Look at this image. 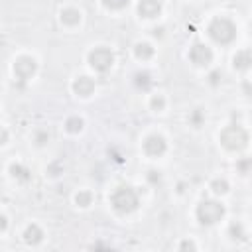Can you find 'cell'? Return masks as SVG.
Segmentation results:
<instances>
[{
	"label": "cell",
	"mask_w": 252,
	"mask_h": 252,
	"mask_svg": "<svg viewBox=\"0 0 252 252\" xmlns=\"http://www.w3.org/2000/svg\"><path fill=\"white\" fill-rule=\"evenodd\" d=\"M209 35L213 41L226 45L236 37V26L228 18H215L209 26Z\"/></svg>",
	"instance_id": "obj_1"
},
{
	"label": "cell",
	"mask_w": 252,
	"mask_h": 252,
	"mask_svg": "<svg viewBox=\"0 0 252 252\" xmlns=\"http://www.w3.org/2000/svg\"><path fill=\"white\" fill-rule=\"evenodd\" d=\"M110 203H112L114 211H118V213H132L138 207V193L130 185H120L112 193Z\"/></svg>",
	"instance_id": "obj_2"
},
{
	"label": "cell",
	"mask_w": 252,
	"mask_h": 252,
	"mask_svg": "<svg viewBox=\"0 0 252 252\" xmlns=\"http://www.w3.org/2000/svg\"><path fill=\"white\" fill-rule=\"evenodd\" d=\"M220 144L226 148V150H242L246 144H248V134L244 128L232 124V126H226L222 132H220Z\"/></svg>",
	"instance_id": "obj_3"
},
{
	"label": "cell",
	"mask_w": 252,
	"mask_h": 252,
	"mask_svg": "<svg viewBox=\"0 0 252 252\" xmlns=\"http://www.w3.org/2000/svg\"><path fill=\"white\" fill-rule=\"evenodd\" d=\"M224 215V207L217 201H203L197 207V219L203 224H215L217 220H220Z\"/></svg>",
	"instance_id": "obj_4"
},
{
	"label": "cell",
	"mask_w": 252,
	"mask_h": 252,
	"mask_svg": "<svg viewBox=\"0 0 252 252\" xmlns=\"http://www.w3.org/2000/svg\"><path fill=\"white\" fill-rule=\"evenodd\" d=\"M89 63H91V67H93L94 71L104 73V71H108V69L112 67L114 55H112V51L106 49V47H96V49H93V51L89 53Z\"/></svg>",
	"instance_id": "obj_5"
},
{
	"label": "cell",
	"mask_w": 252,
	"mask_h": 252,
	"mask_svg": "<svg viewBox=\"0 0 252 252\" xmlns=\"http://www.w3.org/2000/svg\"><path fill=\"white\" fill-rule=\"evenodd\" d=\"M189 59H191L195 65L203 67V65H209V63H211L213 51H211V47H207V45H203V43H195V45L189 49Z\"/></svg>",
	"instance_id": "obj_6"
},
{
	"label": "cell",
	"mask_w": 252,
	"mask_h": 252,
	"mask_svg": "<svg viewBox=\"0 0 252 252\" xmlns=\"http://www.w3.org/2000/svg\"><path fill=\"white\" fill-rule=\"evenodd\" d=\"M35 61L32 57H20L16 63H14V75L20 79V81H28L33 73H35Z\"/></svg>",
	"instance_id": "obj_7"
},
{
	"label": "cell",
	"mask_w": 252,
	"mask_h": 252,
	"mask_svg": "<svg viewBox=\"0 0 252 252\" xmlns=\"http://www.w3.org/2000/svg\"><path fill=\"white\" fill-rule=\"evenodd\" d=\"M165 148H167L165 140H163L161 136H158V134H154V136L146 138V142H144V152H146L148 156H152V158L161 156V154L165 152Z\"/></svg>",
	"instance_id": "obj_8"
},
{
	"label": "cell",
	"mask_w": 252,
	"mask_h": 252,
	"mask_svg": "<svg viewBox=\"0 0 252 252\" xmlns=\"http://www.w3.org/2000/svg\"><path fill=\"white\" fill-rule=\"evenodd\" d=\"M159 10H161L159 0H140V4H138V12L144 18H156L159 14Z\"/></svg>",
	"instance_id": "obj_9"
},
{
	"label": "cell",
	"mask_w": 252,
	"mask_h": 252,
	"mask_svg": "<svg viewBox=\"0 0 252 252\" xmlns=\"http://www.w3.org/2000/svg\"><path fill=\"white\" fill-rule=\"evenodd\" d=\"M73 89H75L77 94H81V96H89V94L94 91V81L89 79V77H79V79L73 83Z\"/></svg>",
	"instance_id": "obj_10"
},
{
	"label": "cell",
	"mask_w": 252,
	"mask_h": 252,
	"mask_svg": "<svg viewBox=\"0 0 252 252\" xmlns=\"http://www.w3.org/2000/svg\"><path fill=\"white\" fill-rule=\"evenodd\" d=\"M232 61H234V67H236L238 71H246V69L252 65V53L246 51V49H244V51H238Z\"/></svg>",
	"instance_id": "obj_11"
},
{
	"label": "cell",
	"mask_w": 252,
	"mask_h": 252,
	"mask_svg": "<svg viewBox=\"0 0 252 252\" xmlns=\"http://www.w3.org/2000/svg\"><path fill=\"white\" fill-rule=\"evenodd\" d=\"M41 238H43V232H41V228H39V226H35V224L28 226V228H26V232H24V240H26L28 244H37Z\"/></svg>",
	"instance_id": "obj_12"
},
{
	"label": "cell",
	"mask_w": 252,
	"mask_h": 252,
	"mask_svg": "<svg viewBox=\"0 0 252 252\" xmlns=\"http://www.w3.org/2000/svg\"><path fill=\"white\" fill-rule=\"evenodd\" d=\"M61 20H63L67 26H75V24H79L81 14H79V10H75V8H65V10L61 12Z\"/></svg>",
	"instance_id": "obj_13"
},
{
	"label": "cell",
	"mask_w": 252,
	"mask_h": 252,
	"mask_svg": "<svg viewBox=\"0 0 252 252\" xmlns=\"http://www.w3.org/2000/svg\"><path fill=\"white\" fill-rule=\"evenodd\" d=\"M134 51H136V57H140V59H148L154 55V47L150 43H138Z\"/></svg>",
	"instance_id": "obj_14"
},
{
	"label": "cell",
	"mask_w": 252,
	"mask_h": 252,
	"mask_svg": "<svg viewBox=\"0 0 252 252\" xmlns=\"http://www.w3.org/2000/svg\"><path fill=\"white\" fill-rule=\"evenodd\" d=\"M136 87L148 91V89L152 87V79H150V75H148V73H138V75H136Z\"/></svg>",
	"instance_id": "obj_15"
},
{
	"label": "cell",
	"mask_w": 252,
	"mask_h": 252,
	"mask_svg": "<svg viewBox=\"0 0 252 252\" xmlns=\"http://www.w3.org/2000/svg\"><path fill=\"white\" fill-rule=\"evenodd\" d=\"M65 128H67L69 132H79V130L83 128V120L77 118V116H73V118H69V120L65 122Z\"/></svg>",
	"instance_id": "obj_16"
},
{
	"label": "cell",
	"mask_w": 252,
	"mask_h": 252,
	"mask_svg": "<svg viewBox=\"0 0 252 252\" xmlns=\"http://www.w3.org/2000/svg\"><path fill=\"white\" fill-rule=\"evenodd\" d=\"M102 4L106 8H110V10H120V8H124L128 4V0H102Z\"/></svg>",
	"instance_id": "obj_17"
},
{
	"label": "cell",
	"mask_w": 252,
	"mask_h": 252,
	"mask_svg": "<svg viewBox=\"0 0 252 252\" xmlns=\"http://www.w3.org/2000/svg\"><path fill=\"white\" fill-rule=\"evenodd\" d=\"M91 193L89 191H81L79 195H77V205H81V207H87V205H91Z\"/></svg>",
	"instance_id": "obj_18"
},
{
	"label": "cell",
	"mask_w": 252,
	"mask_h": 252,
	"mask_svg": "<svg viewBox=\"0 0 252 252\" xmlns=\"http://www.w3.org/2000/svg\"><path fill=\"white\" fill-rule=\"evenodd\" d=\"M226 189H228V183L224 179H215L213 181V191L215 193H224Z\"/></svg>",
	"instance_id": "obj_19"
},
{
	"label": "cell",
	"mask_w": 252,
	"mask_h": 252,
	"mask_svg": "<svg viewBox=\"0 0 252 252\" xmlns=\"http://www.w3.org/2000/svg\"><path fill=\"white\" fill-rule=\"evenodd\" d=\"M163 104H165V100H163V96H161V94H158V96H154V98H152V106H154L156 110H161V108H163Z\"/></svg>",
	"instance_id": "obj_20"
},
{
	"label": "cell",
	"mask_w": 252,
	"mask_h": 252,
	"mask_svg": "<svg viewBox=\"0 0 252 252\" xmlns=\"http://www.w3.org/2000/svg\"><path fill=\"white\" fill-rule=\"evenodd\" d=\"M230 234H232V238H242L240 234H242V226L240 224H232L230 226Z\"/></svg>",
	"instance_id": "obj_21"
},
{
	"label": "cell",
	"mask_w": 252,
	"mask_h": 252,
	"mask_svg": "<svg viewBox=\"0 0 252 252\" xmlns=\"http://www.w3.org/2000/svg\"><path fill=\"white\" fill-rule=\"evenodd\" d=\"M181 248H195V246H193L191 242H183V244H181Z\"/></svg>",
	"instance_id": "obj_22"
}]
</instances>
